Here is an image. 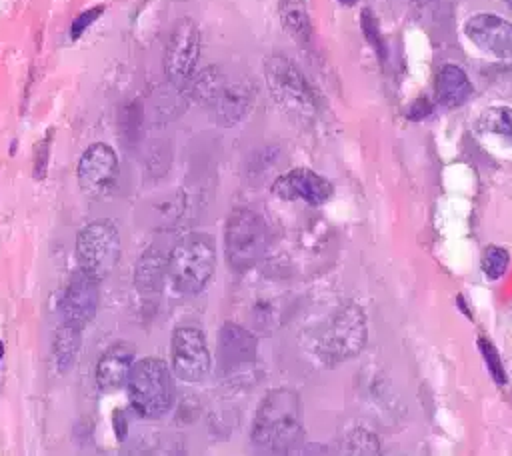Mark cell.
Returning a JSON list of instances; mask_svg holds the SVG:
<instances>
[{
  "label": "cell",
  "instance_id": "obj_9",
  "mask_svg": "<svg viewBox=\"0 0 512 456\" xmlns=\"http://www.w3.org/2000/svg\"><path fill=\"white\" fill-rule=\"evenodd\" d=\"M258 340L240 324L224 322L218 332V366L220 374L230 380L246 378L256 366Z\"/></svg>",
  "mask_w": 512,
  "mask_h": 456
},
{
  "label": "cell",
  "instance_id": "obj_17",
  "mask_svg": "<svg viewBox=\"0 0 512 456\" xmlns=\"http://www.w3.org/2000/svg\"><path fill=\"white\" fill-rule=\"evenodd\" d=\"M434 94L442 106L456 108L464 104L472 94L468 74L456 64H444L434 80Z\"/></svg>",
  "mask_w": 512,
  "mask_h": 456
},
{
  "label": "cell",
  "instance_id": "obj_19",
  "mask_svg": "<svg viewBox=\"0 0 512 456\" xmlns=\"http://www.w3.org/2000/svg\"><path fill=\"white\" fill-rule=\"evenodd\" d=\"M278 12L284 30L298 42L308 44L312 36V24L306 8V0H278Z\"/></svg>",
  "mask_w": 512,
  "mask_h": 456
},
{
  "label": "cell",
  "instance_id": "obj_12",
  "mask_svg": "<svg viewBox=\"0 0 512 456\" xmlns=\"http://www.w3.org/2000/svg\"><path fill=\"white\" fill-rule=\"evenodd\" d=\"M100 280L86 270H78L70 284L66 286V292L62 296V320L64 324L84 328L92 322L98 300H100Z\"/></svg>",
  "mask_w": 512,
  "mask_h": 456
},
{
  "label": "cell",
  "instance_id": "obj_30",
  "mask_svg": "<svg viewBox=\"0 0 512 456\" xmlns=\"http://www.w3.org/2000/svg\"><path fill=\"white\" fill-rule=\"evenodd\" d=\"M506 2H508V6H510V8H512V0H506Z\"/></svg>",
  "mask_w": 512,
  "mask_h": 456
},
{
  "label": "cell",
  "instance_id": "obj_14",
  "mask_svg": "<svg viewBox=\"0 0 512 456\" xmlns=\"http://www.w3.org/2000/svg\"><path fill=\"white\" fill-rule=\"evenodd\" d=\"M464 34L474 46L496 58H512V22L490 12H480L468 18Z\"/></svg>",
  "mask_w": 512,
  "mask_h": 456
},
{
  "label": "cell",
  "instance_id": "obj_25",
  "mask_svg": "<svg viewBox=\"0 0 512 456\" xmlns=\"http://www.w3.org/2000/svg\"><path fill=\"white\" fill-rule=\"evenodd\" d=\"M348 446H350V452H356V454H374V452H378V440L362 428H356L350 434Z\"/></svg>",
  "mask_w": 512,
  "mask_h": 456
},
{
  "label": "cell",
  "instance_id": "obj_13",
  "mask_svg": "<svg viewBox=\"0 0 512 456\" xmlns=\"http://www.w3.org/2000/svg\"><path fill=\"white\" fill-rule=\"evenodd\" d=\"M274 196L288 202H304L308 206H320L330 200L332 184L310 168H292L278 176L272 184Z\"/></svg>",
  "mask_w": 512,
  "mask_h": 456
},
{
  "label": "cell",
  "instance_id": "obj_5",
  "mask_svg": "<svg viewBox=\"0 0 512 456\" xmlns=\"http://www.w3.org/2000/svg\"><path fill=\"white\" fill-rule=\"evenodd\" d=\"M366 318L364 312L348 302L336 310V314L324 326L316 352L326 364H338L356 356L366 342Z\"/></svg>",
  "mask_w": 512,
  "mask_h": 456
},
{
  "label": "cell",
  "instance_id": "obj_2",
  "mask_svg": "<svg viewBox=\"0 0 512 456\" xmlns=\"http://www.w3.org/2000/svg\"><path fill=\"white\" fill-rule=\"evenodd\" d=\"M216 270V248L206 234H188L168 254L166 278L178 294H196L206 288Z\"/></svg>",
  "mask_w": 512,
  "mask_h": 456
},
{
  "label": "cell",
  "instance_id": "obj_26",
  "mask_svg": "<svg viewBox=\"0 0 512 456\" xmlns=\"http://www.w3.org/2000/svg\"><path fill=\"white\" fill-rule=\"evenodd\" d=\"M102 10H104V6H94V8L86 10V12H82V14L72 22V26H70V38L76 40L78 36H82V32L100 16Z\"/></svg>",
  "mask_w": 512,
  "mask_h": 456
},
{
  "label": "cell",
  "instance_id": "obj_24",
  "mask_svg": "<svg viewBox=\"0 0 512 456\" xmlns=\"http://www.w3.org/2000/svg\"><path fill=\"white\" fill-rule=\"evenodd\" d=\"M478 348L486 360V366L492 374V378L498 382V384H504L506 382V374H504V368H502V362H500V356L496 352V348L486 340V338H480L478 340Z\"/></svg>",
  "mask_w": 512,
  "mask_h": 456
},
{
  "label": "cell",
  "instance_id": "obj_20",
  "mask_svg": "<svg viewBox=\"0 0 512 456\" xmlns=\"http://www.w3.org/2000/svg\"><path fill=\"white\" fill-rule=\"evenodd\" d=\"M224 84H226L224 74L218 68L210 66V68H204L202 72L194 74L186 86L194 100L210 106L214 102V98L220 94V90L224 88Z\"/></svg>",
  "mask_w": 512,
  "mask_h": 456
},
{
  "label": "cell",
  "instance_id": "obj_22",
  "mask_svg": "<svg viewBox=\"0 0 512 456\" xmlns=\"http://www.w3.org/2000/svg\"><path fill=\"white\" fill-rule=\"evenodd\" d=\"M480 122H482L484 130H488L492 134H500L512 142V108H508V106L488 108Z\"/></svg>",
  "mask_w": 512,
  "mask_h": 456
},
{
  "label": "cell",
  "instance_id": "obj_1",
  "mask_svg": "<svg viewBox=\"0 0 512 456\" xmlns=\"http://www.w3.org/2000/svg\"><path fill=\"white\" fill-rule=\"evenodd\" d=\"M302 412L298 394L286 388L270 390L252 420V442L268 452H288L302 440Z\"/></svg>",
  "mask_w": 512,
  "mask_h": 456
},
{
  "label": "cell",
  "instance_id": "obj_8",
  "mask_svg": "<svg viewBox=\"0 0 512 456\" xmlns=\"http://www.w3.org/2000/svg\"><path fill=\"white\" fill-rule=\"evenodd\" d=\"M212 366L206 336L196 326H178L170 338V368L184 382H202Z\"/></svg>",
  "mask_w": 512,
  "mask_h": 456
},
{
  "label": "cell",
  "instance_id": "obj_16",
  "mask_svg": "<svg viewBox=\"0 0 512 456\" xmlns=\"http://www.w3.org/2000/svg\"><path fill=\"white\" fill-rule=\"evenodd\" d=\"M134 352L132 348L118 344L108 348L98 364H96V382L104 392H114L126 388L132 366H134Z\"/></svg>",
  "mask_w": 512,
  "mask_h": 456
},
{
  "label": "cell",
  "instance_id": "obj_18",
  "mask_svg": "<svg viewBox=\"0 0 512 456\" xmlns=\"http://www.w3.org/2000/svg\"><path fill=\"white\" fill-rule=\"evenodd\" d=\"M166 262L168 256H164L158 248H148L140 256L134 272V284L140 292H156L162 286L166 278Z\"/></svg>",
  "mask_w": 512,
  "mask_h": 456
},
{
  "label": "cell",
  "instance_id": "obj_10",
  "mask_svg": "<svg viewBox=\"0 0 512 456\" xmlns=\"http://www.w3.org/2000/svg\"><path fill=\"white\" fill-rule=\"evenodd\" d=\"M200 52V30L192 18H180L166 44L164 52V72L166 78L184 88L196 70V60Z\"/></svg>",
  "mask_w": 512,
  "mask_h": 456
},
{
  "label": "cell",
  "instance_id": "obj_23",
  "mask_svg": "<svg viewBox=\"0 0 512 456\" xmlns=\"http://www.w3.org/2000/svg\"><path fill=\"white\" fill-rule=\"evenodd\" d=\"M508 262H510V256L502 246H488L482 254V272L490 280H496L506 272Z\"/></svg>",
  "mask_w": 512,
  "mask_h": 456
},
{
  "label": "cell",
  "instance_id": "obj_15",
  "mask_svg": "<svg viewBox=\"0 0 512 456\" xmlns=\"http://www.w3.org/2000/svg\"><path fill=\"white\" fill-rule=\"evenodd\" d=\"M254 90L244 82H226L220 94L210 104L214 120L222 126L238 124L252 108Z\"/></svg>",
  "mask_w": 512,
  "mask_h": 456
},
{
  "label": "cell",
  "instance_id": "obj_7",
  "mask_svg": "<svg viewBox=\"0 0 512 456\" xmlns=\"http://www.w3.org/2000/svg\"><path fill=\"white\" fill-rule=\"evenodd\" d=\"M264 76L274 100L296 116H312L316 100L310 84L296 64L286 56H270L264 62Z\"/></svg>",
  "mask_w": 512,
  "mask_h": 456
},
{
  "label": "cell",
  "instance_id": "obj_11",
  "mask_svg": "<svg viewBox=\"0 0 512 456\" xmlns=\"http://www.w3.org/2000/svg\"><path fill=\"white\" fill-rule=\"evenodd\" d=\"M118 172V156L112 146L104 142H96L88 146L76 168L78 186L88 196H102L110 190Z\"/></svg>",
  "mask_w": 512,
  "mask_h": 456
},
{
  "label": "cell",
  "instance_id": "obj_21",
  "mask_svg": "<svg viewBox=\"0 0 512 456\" xmlns=\"http://www.w3.org/2000/svg\"><path fill=\"white\" fill-rule=\"evenodd\" d=\"M80 328L76 326H70V324H62L58 330H56V336H54V358H56V364L58 368L64 372L68 370L76 356H78V350H80Z\"/></svg>",
  "mask_w": 512,
  "mask_h": 456
},
{
  "label": "cell",
  "instance_id": "obj_6",
  "mask_svg": "<svg viewBox=\"0 0 512 456\" xmlns=\"http://www.w3.org/2000/svg\"><path fill=\"white\" fill-rule=\"evenodd\" d=\"M78 266L104 280L120 260V232L112 220H94L76 236Z\"/></svg>",
  "mask_w": 512,
  "mask_h": 456
},
{
  "label": "cell",
  "instance_id": "obj_29",
  "mask_svg": "<svg viewBox=\"0 0 512 456\" xmlns=\"http://www.w3.org/2000/svg\"><path fill=\"white\" fill-rule=\"evenodd\" d=\"M2 354H4V346H2V342H0V358H2Z\"/></svg>",
  "mask_w": 512,
  "mask_h": 456
},
{
  "label": "cell",
  "instance_id": "obj_27",
  "mask_svg": "<svg viewBox=\"0 0 512 456\" xmlns=\"http://www.w3.org/2000/svg\"><path fill=\"white\" fill-rule=\"evenodd\" d=\"M410 2H414V4H426V2H430V0H410Z\"/></svg>",
  "mask_w": 512,
  "mask_h": 456
},
{
  "label": "cell",
  "instance_id": "obj_28",
  "mask_svg": "<svg viewBox=\"0 0 512 456\" xmlns=\"http://www.w3.org/2000/svg\"><path fill=\"white\" fill-rule=\"evenodd\" d=\"M340 2H342V4H348V6H350V4H354L356 0H340Z\"/></svg>",
  "mask_w": 512,
  "mask_h": 456
},
{
  "label": "cell",
  "instance_id": "obj_3",
  "mask_svg": "<svg viewBox=\"0 0 512 456\" xmlns=\"http://www.w3.org/2000/svg\"><path fill=\"white\" fill-rule=\"evenodd\" d=\"M132 410L142 418H160L174 406L172 368L160 358L136 360L126 384Z\"/></svg>",
  "mask_w": 512,
  "mask_h": 456
},
{
  "label": "cell",
  "instance_id": "obj_4",
  "mask_svg": "<svg viewBox=\"0 0 512 456\" xmlns=\"http://www.w3.org/2000/svg\"><path fill=\"white\" fill-rule=\"evenodd\" d=\"M270 230L266 220L250 210L236 208L224 226V256L234 272L252 270L266 254Z\"/></svg>",
  "mask_w": 512,
  "mask_h": 456
}]
</instances>
